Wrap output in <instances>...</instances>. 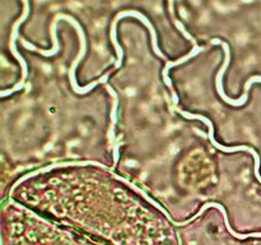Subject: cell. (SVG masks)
<instances>
[{"instance_id": "obj_2", "label": "cell", "mask_w": 261, "mask_h": 245, "mask_svg": "<svg viewBox=\"0 0 261 245\" xmlns=\"http://www.w3.org/2000/svg\"><path fill=\"white\" fill-rule=\"evenodd\" d=\"M125 17H135V18H138V19L143 20V23H144V24L147 26L150 31V36H152V41H153V48H154L155 54H157L158 56H161V58L166 59V56L163 55V53L160 50V47H158V45H157V35H155V31H154V28H153L152 23H150L149 20L144 17V15L140 14V13H138V12H122V13H120L116 18H115V20L112 22V27H111V40H112V43H114L115 48H116V53H117V60H116V64H115V66H116V68H119V66L121 65L122 56H124L122 48L120 47V45L117 43V41H116V24H117V22H119V19H121V18H125Z\"/></svg>"}, {"instance_id": "obj_3", "label": "cell", "mask_w": 261, "mask_h": 245, "mask_svg": "<svg viewBox=\"0 0 261 245\" xmlns=\"http://www.w3.org/2000/svg\"><path fill=\"white\" fill-rule=\"evenodd\" d=\"M23 3H24V12H23V15L19 18V19L17 20V23H15L14 26H13V30H12V37H10V50H12L13 55H14V58L17 59L18 61H19L20 66H22V78H20V81L18 82L17 84H15L13 88L10 89H7V91H3L2 93H0V96L2 97H5V96H9L10 93H14V92L19 91V89H22L23 87H24V79L27 78V74H28V68H27V64H25L24 59L20 56V54L17 51V47H15V40H17V36H18V27H19L20 24H22L23 20L25 19V18L28 17V13H30V4H28V0H23Z\"/></svg>"}, {"instance_id": "obj_4", "label": "cell", "mask_w": 261, "mask_h": 245, "mask_svg": "<svg viewBox=\"0 0 261 245\" xmlns=\"http://www.w3.org/2000/svg\"><path fill=\"white\" fill-rule=\"evenodd\" d=\"M107 89L110 91L111 96L114 97V104H112V112H111V128H110V142L114 144L115 143V125H116V110H117V94L110 86H107Z\"/></svg>"}, {"instance_id": "obj_5", "label": "cell", "mask_w": 261, "mask_h": 245, "mask_svg": "<svg viewBox=\"0 0 261 245\" xmlns=\"http://www.w3.org/2000/svg\"><path fill=\"white\" fill-rule=\"evenodd\" d=\"M119 147H120L119 143L114 144V162L115 163H116L117 161H119Z\"/></svg>"}, {"instance_id": "obj_1", "label": "cell", "mask_w": 261, "mask_h": 245, "mask_svg": "<svg viewBox=\"0 0 261 245\" xmlns=\"http://www.w3.org/2000/svg\"><path fill=\"white\" fill-rule=\"evenodd\" d=\"M59 19H68L69 22L71 23V24L74 26V27L76 28V31H78V35L79 37H81V51H79L78 56H76L75 59H74L73 64H71L70 66V71H69V79H70V83H71V88L74 89V92H76V93L79 94H83V93H87V92H89L91 89H93L94 87L97 86L98 83H103V82L107 81V78H109V73L105 74L102 78H99L98 81H94L92 82V83H89L88 86L86 87H79L78 84H76V79H75V69L76 66H78L79 61L83 59L84 54H86V47H87V43H86V36H84V32L83 30H82L81 26L78 24V22L76 20H74L73 18L69 17V15H64V14H59L58 17L55 18V20H59Z\"/></svg>"}]
</instances>
